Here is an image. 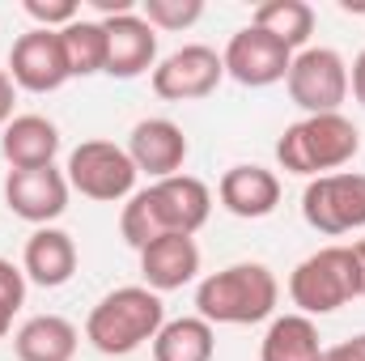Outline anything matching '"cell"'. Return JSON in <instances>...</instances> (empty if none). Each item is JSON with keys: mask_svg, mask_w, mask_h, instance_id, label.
Segmentation results:
<instances>
[{"mask_svg": "<svg viewBox=\"0 0 365 361\" xmlns=\"http://www.w3.org/2000/svg\"><path fill=\"white\" fill-rule=\"evenodd\" d=\"M208 213H212L208 183L195 179V175H170V179H158L128 195L119 230H123L128 247L145 251L162 234H187L191 238L208 221Z\"/></svg>", "mask_w": 365, "mask_h": 361, "instance_id": "obj_1", "label": "cell"}, {"mask_svg": "<svg viewBox=\"0 0 365 361\" xmlns=\"http://www.w3.org/2000/svg\"><path fill=\"white\" fill-rule=\"evenodd\" d=\"M162 323H166L162 293H153L149 285H123V289H110L90 310L86 340L106 357H128L145 340H153Z\"/></svg>", "mask_w": 365, "mask_h": 361, "instance_id": "obj_2", "label": "cell"}, {"mask_svg": "<svg viewBox=\"0 0 365 361\" xmlns=\"http://www.w3.org/2000/svg\"><path fill=\"white\" fill-rule=\"evenodd\" d=\"M361 153V132L353 128V119L336 115H306L302 123H289L284 136L276 141V162L289 175L302 179H319V175H336L340 166H349Z\"/></svg>", "mask_w": 365, "mask_h": 361, "instance_id": "obj_3", "label": "cell"}, {"mask_svg": "<svg viewBox=\"0 0 365 361\" xmlns=\"http://www.w3.org/2000/svg\"><path fill=\"white\" fill-rule=\"evenodd\" d=\"M276 298H280V285H276L272 268H264V264H230V268L200 280L195 310H200L204 323L247 327V323H264L272 315Z\"/></svg>", "mask_w": 365, "mask_h": 361, "instance_id": "obj_4", "label": "cell"}, {"mask_svg": "<svg viewBox=\"0 0 365 361\" xmlns=\"http://www.w3.org/2000/svg\"><path fill=\"white\" fill-rule=\"evenodd\" d=\"M289 298L297 315H331L361 298V268L353 247H323L306 255L289 276Z\"/></svg>", "mask_w": 365, "mask_h": 361, "instance_id": "obj_5", "label": "cell"}, {"mask_svg": "<svg viewBox=\"0 0 365 361\" xmlns=\"http://www.w3.org/2000/svg\"><path fill=\"white\" fill-rule=\"evenodd\" d=\"M136 166L128 158V149L110 145V141H81L73 153H68V166H64V179L73 191H81L86 200L98 204H115V200H128L136 191Z\"/></svg>", "mask_w": 365, "mask_h": 361, "instance_id": "obj_6", "label": "cell"}, {"mask_svg": "<svg viewBox=\"0 0 365 361\" xmlns=\"http://www.w3.org/2000/svg\"><path fill=\"white\" fill-rule=\"evenodd\" d=\"M302 217L310 230H319L327 238L365 230V175L336 171V175L310 179L302 191Z\"/></svg>", "mask_w": 365, "mask_h": 361, "instance_id": "obj_7", "label": "cell"}, {"mask_svg": "<svg viewBox=\"0 0 365 361\" xmlns=\"http://www.w3.org/2000/svg\"><path fill=\"white\" fill-rule=\"evenodd\" d=\"M289 98L306 115H336L349 98V64L331 47H306L289 64Z\"/></svg>", "mask_w": 365, "mask_h": 361, "instance_id": "obj_8", "label": "cell"}, {"mask_svg": "<svg viewBox=\"0 0 365 361\" xmlns=\"http://www.w3.org/2000/svg\"><path fill=\"white\" fill-rule=\"evenodd\" d=\"M4 73L13 77V86L26 93H51L60 90L64 81H73L68 73V56H64V43H60V30H26L13 51H9V64Z\"/></svg>", "mask_w": 365, "mask_h": 361, "instance_id": "obj_9", "label": "cell"}, {"mask_svg": "<svg viewBox=\"0 0 365 361\" xmlns=\"http://www.w3.org/2000/svg\"><path fill=\"white\" fill-rule=\"evenodd\" d=\"M221 64H225V77H234L238 86H247V90H264V86H276V81L289 77L293 51H289L280 39H272L268 30L247 26V30H238V34L225 43Z\"/></svg>", "mask_w": 365, "mask_h": 361, "instance_id": "obj_10", "label": "cell"}, {"mask_svg": "<svg viewBox=\"0 0 365 361\" xmlns=\"http://www.w3.org/2000/svg\"><path fill=\"white\" fill-rule=\"evenodd\" d=\"M221 77H225L221 56L204 43H187L153 68V93L166 102H195V98H208L217 90Z\"/></svg>", "mask_w": 365, "mask_h": 361, "instance_id": "obj_11", "label": "cell"}, {"mask_svg": "<svg viewBox=\"0 0 365 361\" xmlns=\"http://www.w3.org/2000/svg\"><path fill=\"white\" fill-rule=\"evenodd\" d=\"M106 30V77L136 81L158 68V30L140 13H119L102 21Z\"/></svg>", "mask_w": 365, "mask_h": 361, "instance_id": "obj_12", "label": "cell"}, {"mask_svg": "<svg viewBox=\"0 0 365 361\" xmlns=\"http://www.w3.org/2000/svg\"><path fill=\"white\" fill-rule=\"evenodd\" d=\"M68 179L56 166H38V171H9L4 183V204L13 217L30 221V225H47L68 208Z\"/></svg>", "mask_w": 365, "mask_h": 361, "instance_id": "obj_13", "label": "cell"}, {"mask_svg": "<svg viewBox=\"0 0 365 361\" xmlns=\"http://www.w3.org/2000/svg\"><path fill=\"white\" fill-rule=\"evenodd\" d=\"M128 158L140 175L149 179H170L182 175V162H187V136L175 119H140L128 136Z\"/></svg>", "mask_w": 365, "mask_h": 361, "instance_id": "obj_14", "label": "cell"}, {"mask_svg": "<svg viewBox=\"0 0 365 361\" xmlns=\"http://www.w3.org/2000/svg\"><path fill=\"white\" fill-rule=\"evenodd\" d=\"M21 272L30 285L38 289H60L73 280L77 272V243L73 234L56 230V225H38L30 238H26V255H21Z\"/></svg>", "mask_w": 365, "mask_h": 361, "instance_id": "obj_15", "label": "cell"}, {"mask_svg": "<svg viewBox=\"0 0 365 361\" xmlns=\"http://www.w3.org/2000/svg\"><path fill=\"white\" fill-rule=\"evenodd\" d=\"M200 272V247L187 234H162L140 251V276L153 293H170L191 285Z\"/></svg>", "mask_w": 365, "mask_h": 361, "instance_id": "obj_16", "label": "cell"}, {"mask_svg": "<svg viewBox=\"0 0 365 361\" xmlns=\"http://www.w3.org/2000/svg\"><path fill=\"white\" fill-rule=\"evenodd\" d=\"M217 195H221L225 213H234L242 221H259V217L276 213V204H280V179L264 166H230L217 183Z\"/></svg>", "mask_w": 365, "mask_h": 361, "instance_id": "obj_17", "label": "cell"}, {"mask_svg": "<svg viewBox=\"0 0 365 361\" xmlns=\"http://www.w3.org/2000/svg\"><path fill=\"white\" fill-rule=\"evenodd\" d=\"M0 153L13 171L51 166L56 153H60V128L47 115H13V123L0 136Z\"/></svg>", "mask_w": 365, "mask_h": 361, "instance_id": "obj_18", "label": "cell"}, {"mask_svg": "<svg viewBox=\"0 0 365 361\" xmlns=\"http://www.w3.org/2000/svg\"><path fill=\"white\" fill-rule=\"evenodd\" d=\"M77 345H81V336L64 315H34L13 336L17 361H73Z\"/></svg>", "mask_w": 365, "mask_h": 361, "instance_id": "obj_19", "label": "cell"}, {"mask_svg": "<svg viewBox=\"0 0 365 361\" xmlns=\"http://www.w3.org/2000/svg\"><path fill=\"white\" fill-rule=\"evenodd\" d=\"M323 336L310 315H280L264 332L259 361H323Z\"/></svg>", "mask_w": 365, "mask_h": 361, "instance_id": "obj_20", "label": "cell"}, {"mask_svg": "<svg viewBox=\"0 0 365 361\" xmlns=\"http://www.w3.org/2000/svg\"><path fill=\"white\" fill-rule=\"evenodd\" d=\"M212 357H217V336H212V323H204L200 315L170 319L153 336V361H212Z\"/></svg>", "mask_w": 365, "mask_h": 361, "instance_id": "obj_21", "label": "cell"}, {"mask_svg": "<svg viewBox=\"0 0 365 361\" xmlns=\"http://www.w3.org/2000/svg\"><path fill=\"white\" fill-rule=\"evenodd\" d=\"M251 26L268 30L272 39H280L289 51L306 47L310 34H314V9L306 0H264L251 17Z\"/></svg>", "mask_w": 365, "mask_h": 361, "instance_id": "obj_22", "label": "cell"}, {"mask_svg": "<svg viewBox=\"0 0 365 361\" xmlns=\"http://www.w3.org/2000/svg\"><path fill=\"white\" fill-rule=\"evenodd\" d=\"M60 43H64V56H68V73L73 77L106 73V30H102V21L77 17L73 26L60 30Z\"/></svg>", "mask_w": 365, "mask_h": 361, "instance_id": "obj_23", "label": "cell"}, {"mask_svg": "<svg viewBox=\"0 0 365 361\" xmlns=\"http://www.w3.org/2000/svg\"><path fill=\"white\" fill-rule=\"evenodd\" d=\"M140 17L153 30H187L204 17V0H145Z\"/></svg>", "mask_w": 365, "mask_h": 361, "instance_id": "obj_24", "label": "cell"}, {"mask_svg": "<svg viewBox=\"0 0 365 361\" xmlns=\"http://www.w3.org/2000/svg\"><path fill=\"white\" fill-rule=\"evenodd\" d=\"M26 13L38 21V30H64L81 17L77 0H26Z\"/></svg>", "mask_w": 365, "mask_h": 361, "instance_id": "obj_25", "label": "cell"}, {"mask_svg": "<svg viewBox=\"0 0 365 361\" xmlns=\"http://www.w3.org/2000/svg\"><path fill=\"white\" fill-rule=\"evenodd\" d=\"M323 361H365V332L361 336H353V340H344V345H331Z\"/></svg>", "mask_w": 365, "mask_h": 361, "instance_id": "obj_26", "label": "cell"}, {"mask_svg": "<svg viewBox=\"0 0 365 361\" xmlns=\"http://www.w3.org/2000/svg\"><path fill=\"white\" fill-rule=\"evenodd\" d=\"M13 102H17V86H13V77L0 68V128L13 123Z\"/></svg>", "mask_w": 365, "mask_h": 361, "instance_id": "obj_27", "label": "cell"}, {"mask_svg": "<svg viewBox=\"0 0 365 361\" xmlns=\"http://www.w3.org/2000/svg\"><path fill=\"white\" fill-rule=\"evenodd\" d=\"M349 90H353V98L365 106V51H357V60H353V68H349Z\"/></svg>", "mask_w": 365, "mask_h": 361, "instance_id": "obj_28", "label": "cell"}, {"mask_svg": "<svg viewBox=\"0 0 365 361\" xmlns=\"http://www.w3.org/2000/svg\"><path fill=\"white\" fill-rule=\"evenodd\" d=\"M353 255H357V268H361V298H365V238L353 243Z\"/></svg>", "mask_w": 365, "mask_h": 361, "instance_id": "obj_29", "label": "cell"}, {"mask_svg": "<svg viewBox=\"0 0 365 361\" xmlns=\"http://www.w3.org/2000/svg\"><path fill=\"white\" fill-rule=\"evenodd\" d=\"M9 327H13V310H9V306L0 302V340L9 336Z\"/></svg>", "mask_w": 365, "mask_h": 361, "instance_id": "obj_30", "label": "cell"}, {"mask_svg": "<svg viewBox=\"0 0 365 361\" xmlns=\"http://www.w3.org/2000/svg\"><path fill=\"white\" fill-rule=\"evenodd\" d=\"M340 9H344V13H365V0H344Z\"/></svg>", "mask_w": 365, "mask_h": 361, "instance_id": "obj_31", "label": "cell"}]
</instances>
